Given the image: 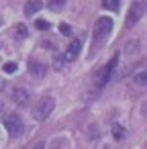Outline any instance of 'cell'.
<instances>
[{"mask_svg": "<svg viewBox=\"0 0 147 149\" xmlns=\"http://www.w3.org/2000/svg\"><path fill=\"white\" fill-rule=\"evenodd\" d=\"M4 127L8 131L10 137H21L23 131H25V125H23V118L19 114H6L4 116Z\"/></svg>", "mask_w": 147, "mask_h": 149, "instance_id": "cell-4", "label": "cell"}, {"mask_svg": "<svg viewBox=\"0 0 147 149\" xmlns=\"http://www.w3.org/2000/svg\"><path fill=\"white\" fill-rule=\"evenodd\" d=\"M17 35H19V39H25V37L29 35L27 27H25V25H17Z\"/></svg>", "mask_w": 147, "mask_h": 149, "instance_id": "cell-15", "label": "cell"}, {"mask_svg": "<svg viewBox=\"0 0 147 149\" xmlns=\"http://www.w3.org/2000/svg\"><path fill=\"white\" fill-rule=\"evenodd\" d=\"M2 72H4V74H8V76H10V74H15V72H17V63H15V61L4 63V65H2Z\"/></svg>", "mask_w": 147, "mask_h": 149, "instance_id": "cell-12", "label": "cell"}, {"mask_svg": "<svg viewBox=\"0 0 147 149\" xmlns=\"http://www.w3.org/2000/svg\"><path fill=\"white\" fill-rule=\"evenodd\" d=\"M61 65H63V57L55 53V55H53V68H55V70H61Z\"/></svg>", "mask_w": 147, "mask_h": 149, "instance_id": "cell-17", "label": "cell"}, {"mask_svg": "<svg viewBox=\"0 0 147 149\" xmlns=\"http://www.w3.org/2000/svg\"><path fill=\"white\" fill-rule=\"evenodd\" d=\"M29 68H31V74H33L35 78H43V76H45V65H43L41 61L37 63L35 59H31V61H29Z\"/></svg>", "mask_w": 147, "mask_h": 149, "instance_id": "cell-9", "label": "cell"}, {"mask_svg": "<svg viewBox=\"0 0 147 149\" xmlns=\"http://www.w3.org/2000/svg\"><path fill=\"white\" fill-rule=\"evenodd\" d=\"M145 82H147V74H145V72L135 74V84H137V86H145Z\"/></svg>", "mask_w": 147, "mask_h": 149, "instance_id": "cell-13", "label": "cell"}, {"mask_svg": "<svg viewBox=\"0 0 147 149\" xmlns=\"http://www.w3.org/2000/svg\"><path fill=\"white\" fill-rule=\"evenodd\" d=\"M110 31H112V19L110 17L96 19V23H94V41L96 43H102L110 35Z\"/></svg>", "mask_w": 147, "mask_h": 149, "instance_id": "cell-2", "label": "cell"}, {"mask_svg": "<svg viewBox=\"0 0 147 149\" xmlns=\"http://www.w3.org/2000/svg\"><path fill=\"white\" fill-rule=\"evenodd\" d=\"M112 137H114L116 141H123V139L127 137V131H125V127H121L118 123H114V125H112Z\"/></svg>", "mask_w": 147, "mask_h": 149, "instance_id": "cell-10", "label": "cell"}, {"mask_svg": "<svg viewBox=\"0 0 147 149\" xmlns=\"http://www.w3.org/2000/svg\"><path fill=\"white\" fill-rule=\"evenodd\" d=\"M33 149H45V145H43V143H39V145H35Z\"/></svg>", "mask_w": 147, "mask_h": 149, "instance_id": "cell-19", "label": "cell"}, {"mask_svg": "<svg viewBox=\"0 0 147 149\" xmlns=\"http://www.w3.org/2000/svg\"><path fill=\"white\" fill-rule=\"evenodd\" d=\"M143 13H145V0H133V6H131V10H129V15H127V27H129V29L135 27V25L141 21Z\"/></svg>", "mask_w": 147, "mask_h": 149, "instance_id": "cell-5", "label": "cell"}, {"mask_svg": "<svg viewBox=\"0 0 147 149\" xmlns=\"http://www.w3.org/2000/svg\"><path fill=\"white\" fill-rule=\"evenodd\" d=\"M35 27H37L39 31H49V27H51V25H49L47 21H43V19H39V21L35 23Z\"/></svg>", "mask_w": 147, "mask_h": 149, "instance_id": "cell-14", "label": "cell"}, {"mask_svg": "<svg viewBox=\"0 0 147 149\" xmlns=\"http://www.w3.org/2000/svg\"><path fill=\"white\" fill-rule=\"evenodd\" d=\"M10 98H13V102H15V104H19V106H25V104L29 102L31 94H29V90H25V88L17 86V88H13V92H10Z\"/></svg>", "mask_w": 147, "mask_h": 149, "instance_id": "cell-7", "label": "cell"}, {"mask_svg": "<svg viewBox=\"0 0 147 149\" xmlns=\"http://www.w3.org/2000/svg\"><path fill=\"white\" fill-rule=\"evenodd\" d=\"M59 31H61L63 35H70V27H68V25H61V27H59Z\"/></svg>", "mask_w": 147, "mask_h": 149, "instance_id": "cell-18", "label": "cell"}, {"mask_svg": "<svg viewBox=\"0 0 147 149\" xmlns=\"http://www.w3.org/2000/svg\"><path fill=\"white\" fill-rule=\"evenodd\" d=\"M118 4H121V0H102V6L108 8V10H118Z\"/></svg>", "mask_w": 147, "mask_h": 149, "instance_id": "cell-11", "label": "cell"}, {"mask_svg": "<svg viewBox=\"0 0 147 149\" xmlns=\"http://www.w3.org/2000/svg\"><path fill=\"white\" fill-rule=\"evenodd\" d=\"M41 8H43V2H41V0H27L25 15H27V17H33V15H37Z\"/></svg>", "mask_w": 147, "mask_h": 149, "instance_id": "cell-8", "label": "cell"}, {"mask_svg": "<svg viewBox=\"0 0 147 149\" xmlns=\"http://www.w3.org/2000/svg\"><path fill=\"white\" fill-rule=\"evenodd\" d=\"M80 51H82V41H80V39H74V41L68 45V49H65L63 61H76L78 55H80Z\"/></svg>", "mask_w": 147, "mask_h": 149, "instance_id": "cell-6", "label": "cell"}, {"mask_svg": "<svg viewBox=\"0 0 147 149\" xmlns=\"http://www.w3.org/2000/svg\"><path fill=\"white\" fill-rule=\"evenodd\" d=\"M116 63H118V55H114L104 68H100V70L96 72V78H94V86H96V88H104V86L108 84V80H110V76H112Z\"/></svg>", "mask_w": 147, "mask_h": 149, "instance_id": "cell-1", "label": "cell"}, {"mask_svg": "<svg viewBox=\"0 0 147 149\" xmlns=\"http://www.w3.org/2000/svg\"><path fill=\"white\" fill-rule=\"evenodd\" d=\"M63 4H65V0H51V2H49V8H51V10H59Z\"/></svg>", "mask_w": 147, "mask_h": 149, "instance_id": "cell-16", "label": "cell"}, {"mask_svg": "<svg viewBox=\"0 0 147 149\" xmlns=\"http://www.w3.org/2000/svg\"><path fill=\"white\" fill-rule=\"evenodd\" d=\"M2 90H4V84H2V82H0V92H2Z\"/></svg>", "mask_w": 147, "mask_h": 149, "instance_id": "cell-20", "label": "cell"}, {"mask_svg": "<svg viewBox=\"0 0 147 149\" xmlns=\"http://www.w3.org/2000/svg\"><path fill=\"white\" fill-rule=\"evenodd\" d=\"M55 108V100L51 98V96H45L37 106H35V110H33V116H35V120H45L49 114H51V110Z\"/></svg>", "mask_w": 147, "mask_h": 149, "instance_id": "cell-3", "label": "cell"}]
</instances>
